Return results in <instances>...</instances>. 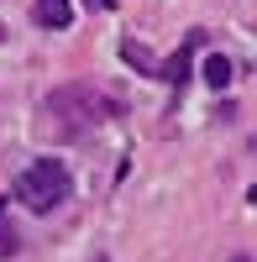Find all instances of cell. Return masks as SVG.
Here are the masks:
<instances>
[{
  "label": "cell",
  "mask_w": 257,
  "mask_h": 262,
  "mask_svg": "<svg viewBox=\"0 0 257 262\" xmlns=\"http://www.w3.org/2000/svg\"><path fill=\"white\" fill-rule=\"evenodd\" d=\"M200 42H205V32H189V37L179 42V53L168 58V63H158V79L168 84V90H184V84H189V58L200 53Z\"/></svg>",
  "instance_id": "3957f363"
},
{
  "label": "cell",
  "mask_w": 257,
  "mask_h": 262,
  "mask_svg": "<svg viewBox=\"0 0 257 262\" xmlns=\"http://www.w3.org/2000/svg\"><path fill=\"white\" fill-rule=\"evenodd\" d=\"M16 247H21V236L11 231V205H6V200H0V257H11Z\"/></svg>",
  "instance_id": "52a82bcc"
},
{
  "label": "cell",
  "mask_w": 257,
  "mask_h": 262,
  "mask_svg": "<svg viewBox=\"0 0 257 262\" xmlns=\"http://www.w3.org/2000/svg\"><path fill=\"white\" fill-rule=\"evenodd\" d=\"M111 116H116V105L100 90H90V84H63V90H53L48 100H42V126H48L58 142L90 137V131L100 121H111Z\"/></svg>",
  "instance_id": "6da1fadb"
},
{
  "label": "cell",
  "mask_w": 257,
  "mask_h": 262,
  "mask_svg": "<svg viewBox=\"0 0 257 262\" xmlns=\"http://www.w3.org/2000/svg\"><path fill=\"white\" fill-rule=\"evenodd\" d=\"M231 74H237V69H231L226 53H210V58H205V84H210V90H226Z\"/></svg>",
  "instance_id": "5b68a950"
},
{
  "label": "cell",
  "mask_w": 257,
  "mask_h": 262,
  "mask_svg": "<svg viewBox=\"0 0 257 262\" xmlns=\"http://www.w3.org/2000/svg\"><path fill=\"white\" fill-rule=\"evenodd\" d=\"M121 58L132 63V69H142V74H158V58L147 53V48H137V42H121Z\"/></svg>",
  "instance_id": "8992f818"
},
{
  "label": "cell",
  "mask_w": 257,
  "mask_h": 262,
  "mask_svg": "<svg viewBox=\"0 0 257 262\" xmlns=\"http://www.w3.org/2000/svg\"><path fill=\"white\" fill-rule=\"evenodd\" d=\"M226 262H252V257H247V252H237V257H226Z\"/></svg>",
  "instance_id": "9c48e42d"
},
{
  "label": "cell",
  "mask_w": 257,
  "mask_h": 262,
  "mask_svg": "<svg viewBox=\"0 0 257 262\" xmlns=\"http://www.w3.org/2000/svg\"><path fill=\"white\" fill-rule=\"evenodd\" d=\"M32 21H37V27H48V32H63V27L74 21V6H69V0H37V6H32Z\"/></svg>",
  "instance_id": "277c9868"
},
{
  "label": "cell",
  "mask_w": 257,
  "mask_h": 262,
  "mask_svg": "<svg viewBox=\"0 0 257 262\" xmlns=\"http://www.w3.org/2000/svg\"><path fill=\"white\" fill-rule=\"evenodd\" d=\"M84 6H90V11H111V0H84Z\"/></svg>",
  "instance_id": "ba28073f"
},
{
  "label": "cell",
  "mask_w": 257,
  "mask_h": 262,
  "mask_svg": "<svg viewBox=\"0 0 257 262\" xmlns=\"http://www.w3.org/2000/svg\"><path fill=\"white\" fill-rule=\"evenodd\" d=\"M11 194H16V205H27V210H37V215H48V210H58V205H69L74 179H69V168H63L58 158H37V163H27V168L16 173Z\"/></svg>",
  "instance_id": "7a4b0ae2"
}]
</instances>
